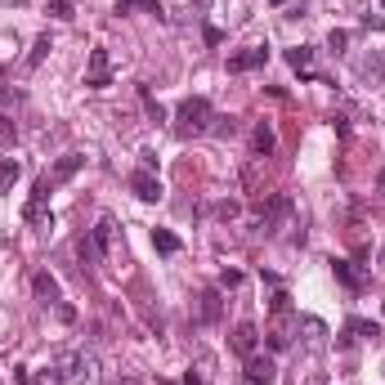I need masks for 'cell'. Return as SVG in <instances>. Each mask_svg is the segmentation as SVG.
Wrapping results in <instances>:
<instances>
[{"label":"cell","mask_w":385,"mask_h":385,"mask_svg":"<svg viewBox=\"0 0 385 385\" xmlns=\"http://www.w3.org/2000/svg\"><path fill=\"white\" fill-rule=\"evenodd\" d=\"M377 193H381V197H385V171H381V175H377Z\"/></svg>","instance_id":"836d02e7"},{"label":"cell","mask_w":385,"mask_h":385,"mask_svg":"<svg viewBox=\"0 0 385 385\" xmlns=\"http://www.w3.org/2000/svg\"><path fill=\"white\" fill-rule=\"evenodd\" d=\"M287 63L296 72H309V63H314V50H309V45H296V50H287Z\"/></svg>","instance_id":"d6986e66"},{"label":"cell","mask_w":385,"mask_h":385,"mask_svg":"<svg viewBox=\"0 0 385 385\" xmlns=\"http://www.w3.org/2000/svg\"><path fill=\"white\" fill-rule=\"evenodd\" d=\"M381 314H385V305H381Z\"/></svg>","instance_id":"74e56055"},{"label":"cell","mask_w":385,"mask_h":385,"mask_svg":"<svg viewBox=\"0 0 385 385\" xmlns=\"http://www.w3.org/2000/svg\"><path fill=\"white\" fill-rule=\"evenodd\" d=\"M291 211V202L283 193H274L269 202H260V229H269V220H278V215H287Z\"/></svg>","instance_id":"4fadbf2b"},{"label":"cell","mask_w":385,"mask_h":385,"mask_svg":"<svg viewBox=\"0 0 385 385\" xmlns=\"http://www.w3.org/2000/svg\"><path fill=\"white\" fill-rule=\"evenodd\" d=\"M350 336H368V341H377L381 336V323H368V318H350V327H345Z\"/></svg>","instance_id":"ac0fdd59"},{"label":"cell","mask_w":385,"mask_h":385,"mask_svg":"<svg viewBox=\"0 0 385 385\" xmlns=\"http://www.w3.org/2000/svg\"><path fill=\"white\" fill-rule=\"evenodd\" d=\"M81 166H86V153H63L59 162H54V171H50V184H54V189H59V184H68Z\"/></svg>","instance_id":"8fae6325"},{"label":"cell","mask_w":385,"mask_h":385,"mask_svg":"<svg viewBox=\"0 0 385 385\" xmlns=\"http://www.w3.org/2000/svg\"><path fill=\"white\" fill-rule=\"evenodd\" d=\"M300 327H305V332H309V341H314V345H318V341H323V336H327V327L318 323V318H305V323H300Z\"/></svg>","instance_id":"f1b7e54d"},{"label":"cell","mask_w":385,"mask_h":385,"mask_svg":"<svg viewBox=\"0 0 385 385\" xmlns=\"http://www.w3.org/2000/svg\"><path fill=\"white\" fill-rule=\"evenodd\" d=\"M215 215H220V220H238V215H242V202H233V197H224V202L215 206Z\"/></svg>","instance_id":"4316f807"},{"label":"cell","mask_w":385,"mask_h":385,"mask_svg":"<svg viewBox=\"0 0 385 385\" xmlns=\"http://www.w3.org/2000/svg\"><path fill=\"white\" fill-rule=\"evenodd\" d=\"M242 283V274H238V269H224V278H220V287H238Z\"/></svg>","instance_id":"1f68e13d"},{"label":"cell","mask_w":385,"mask_h":385,"mask_svg":"<svg viewBox=\"0 0 385 385\" xmlns=\"http://www.w3.org/2000/svg\"><path fill=\"white\" fill-rule=\"evenodd\" d=\"M274 144H278V135H274V126L269 121H256V130H251V157H274Z\"/></svg>","instance_id":"30bf717a"},{"label":"cell","mask_w":385,"mask_h":385,"mask_svg":"<svg viewBox=\"0 0 385 385\" xmlns=\"http://www.w3.org/2000/svg\"><path fill=\"white\" fill-rule=\"evenodd\" d=\"M332 130H336L341 139H350V121H345V117H332Z\"/></svg>","instance_id":"d6a6232c"},{"label":"cell","mask_w":385,"mask_h":385,"mask_svg":"<svg viewBox=\"0 0 385 385\" xmlns=\"http://www.w3.org/2000/svg\"><path fill=\"white\" fill-rule=\"evenodd\" d=\"M332 274H336V283H345L350 291H359V287H363V274L350 265V260H332Z\"/></svg>","instance_id":"9a60e30c"},{"label":"cell","mask_w":385,"mask_h":385,"mask_svg":"<svg viewBox=\"0 0 385 385\" xmlns=\"http://www.w3.org/2000/svg\"><path fill=\"white\" fill-rule=\"evenodd\" d=\"M50 18H59V23H72V18H77L72 0H50Z\"/></svg>","instance_id":"d4e9b609"},{"label":"cell","mask_w":385,"mask_h":385,"mask_svg":"<svg viewBox=\"0 0 385 385\" xmlns=\"http://www.w3.org/2000/svg\"><path fill=\"white\" fill-rule=\"evenodd\" d=\"M197 300H202V305H197V323H215V318H220V291H202V296H197Z\"/></svg>","instance_id":"5bb4252c"},{"label":"cell","mask_w":385,"mask_h":385,"mask_svg":"<svg viewBox=\"0 0 385 385\" xmlns=\"http://www.w3.org/2000/svg\"><path fill=\"white\" fill-rule=\"evenodd\" d=\"M139 103H144V112H148L153 121H166V108L153 99V90H148V86H139Z\"/></svg>","instance_id":"ffe728a7"},{"label":"cell","mask_w":385,"mask_h":385,"mask_svg":"<svg viewBox=\"0 0 385 385\" xmlns=\"http://www.w3.org/2000/svg\"><path fill=\"white\" fill-rule=\"evenodd\" d=\"M130 9H148V14L166 18V9H162V5H153V0H117V14H130Z\"/></svg>","instance_id":"7402d4cb"},{"label":"cell","mask_w":385,"mask_h":385,"mask_svg":"<svg viewBox=\"0 0 385 385\" xmlns=\"http://www.w3.org/2000/svg\"><path fill=\"white\" fill-rule=\"evenodd\" d=\"M265 341H269V350H287V345H291V327L287 323H274L265 332Z\"/></svg>","instance_id":"e0dca14e"},{"label":"cell","mask_w":385,"mask_h":385,"mask_svg":"<svg viewBox=\"0 0 385 385\" xmlns=\"http://www.w3.org/2000/svg\"><path fill=\"white\" fill-rule=\"evenodd\" d=\"M345 45H350V32H341V27H336V32L327 36V50H332V54H345Z\"/></svg>","instance_id":"83f0119b"},{"label":"cell","mask_w":385,"mask_h":385,"mask_svg":"<svg viewBox=\"0 0 385 385\" xmlns=\"http://www.w3.org/2000/svg\"><path fill=\"white\" fill-rule=\"evenodd\" d=\"M14 139H18V121L9 112H0V148H14Z\"/></svg>","instance_id":"603a6c76"},{"label":"cell","mask_w":385,"mask_h":385,"mask_svg":"<svg viewBox=\"0 0 385 385\" xmlns=\"http://www.w3.org/2000/svg\"><path fill=\"white\" fill-rule=\"evenodd\" d=\"M247 381L251 385H274L278 381V363L274 359H269V354H251V359H247Z\"/></svg>","instance_id":"52a82bcc"},{"label":"cell","mask_w":385,"mask_h":385,"mask_svg":"<svg viewBox=\"0 0 385 385\" xmlns=\"http://www.w3.org/2000/svg\"><path fill=\"white\" fill-rule=\"evenodd\" d=\"M269 63V50L265 45H251V50H242V54H233L229 59V72L233 77H242V72H256V68H265Z\"/></svg>","instance_id":"ba28073f"},{"label":"cell","mask_w":385,"mask_h":385,"mask_svg":"<svg viewBox=\"0 0 385 385\" xmlns=\"http://www.w3.org/2000/svg\"><path fill=\"white\" fill-rule=\"evenodd\" d=\"M86 86H90V90H108V86H112V59H108V50H90Z\"/></svg>","instance_id":"5b68a950"},{"label":"cell","mask_w":385,"mask_h":385,"mask_svg":"<svg viewBox=\"0 0 385 385\" xmlns=\"http://www.w3.org/2000/svg\"><path fill=\"white\" fill-rule=\"evenodd\" d=\"M0 5H23V0H0Z\"/></svg>","instance_id":"e575fe53"},{"label":"cell","mask_w":385,"mask_h":385,"mask_svg":"<svg viewBox=\"0 0 385 385\" xmlns=\"http://www.w3.org/2000/svg\"><path fill=\"white\" fill-rule=\"evenodd\" d=\"M139 166H144V171H157V153H153V148H144V153H139Z\"/></svg>","instance_id":"4dcf8cb0"},{"label":"cell","mask_w":385,"mask_h":385,"mask_svg":"<svg viewBox=\"0 0 385 385\" xmlns=\"http://www.w3.org/2000/svg\"><path fill=\"white\" fill-rule=\"evenodd\" d=\"M50 193H54L50 175H41V180L32 184L27 206H23V220H27V224H36V229H50Z\"/></svg>","instance_id":"3957f363"},{"label":"cell","mask_w":385,"mask_h":385,"mask_svg":"<svg viewBox=\"0 0 385 385\" xmlns=\"http://www.w3.org/2000/svg\"><path fill=\"white\" fill-rule=\"evenodd\" d=\"M18 175H23V166H18V162H14V157H0V193H5V189H9V184H14V180H18Z\"/></svg>","instance_id":"44dd1931"},{"label":"cell","mask_w":385,"mask_h":385,"mask_svg":"<svg viewBox=\"0 0 385 385\" xmlns=\"http://www.w3.org/2000/svg\"><path fill=\"white\" fill-rule=\"evenodd\" d=\"M233 350H238L242 359H251V354L260 350V332H256V323H238V327H233Z\"/></svg>","instance_id":"7c38bea8"},{"label":"cell","mask_w":385,"mask_h":385,"mask_svg":"<svg viewBox=\"0 0 385 385\" xmlns=\"http://www.w3.org/2000/svg\"><path fill=\"white\" fill-rule=\"evenodd\" d=\"M90 242H95L99 260H108L112 251H117V220H112V215H99V224H95V233H90Z\"/></svg>","instance_id":"8992f818"},{"label":"cell","mask_w":385,"mask_h":385,"mask_svg":"<svg viewBox=\"0 0 385 385\" xmlns=\"http://www.w3.org/2000/svg\"><path fill=\"white\" fill-rule=\"evenodd\" d=\"M32 291H36V300H41V305H63V287H59V278L45 274V269L32 278Z\"/></svg>","instance_id":"9c48e42d"},{"label":"cell","mask_w":385,"mask_h":385,"mask_svg":"<svg viewBox=\"0 0 385 385\" xmlns=\"http://www.w3.org/2000/svg\"><path fill=\"white\" fill-rule=\"evenodd\" d=\"M50 50H54V45H50V36H41V41L32 45V54H27V68H41V63H45V54H50Z\"/></svg>","instance_id":"cb8c5ba5"},{"label":"cell","mask_w":385,"mask_h":385,"mask_svg":"<svg viewBox=\"0 0 385 385\" xmlns=\"http://www.w3.org/2000/svg\"><path fill=\"white\" fill-rule=\"evenodd\" d=\"M130 193H135L139 202H162V197H166L162 180H157V171H144V166L130 175Z\"/></svg>","instance_id":"277c9868"},{"label":"cell","mask_w":385,"mask_h":385,"mask_svg":"<svg viewBox=\"0 0 385 385\" xmlns=\"http://www.w3.org/2000/svg\"><path fill=\"white\" fill-rule=\"evenodd\" d=\"M381 9H385V0H381Z\"/></svg>","instance_id":"8d00e7d4"},{"label":"cell","mask_w":385,"mask_h":385,"mask_svg":"<svg viewBox=\"0 0 385 385\" xmlns=\"http://www.w3.org/2000/svg\"><path fill=\"white\" fill-rule=\"evenodd\" d=\"M269 309H274V318H287V314H291V296H287V291H274Z\"/></svg>","instance_id":"484cf974"},{"label":"cell","mask_w":385,"mask_h":385,"mask_svg":"<svg viewBox=\"0 0 385 385\" xmlns=\"http://www.w3.org/2000/svg\"><path fill=\"white\" fill-rule=\"evenodd\" d=\"M381 265H385V251H381Z\"/></svg>","instance_id":"d590c367"},{"label":"cell","mask_w":385,"mask_h":385,"mask_svg":"<svg viewBox=\"0 0 385 385\" xmlns=\"http://www.w3.org/2000/svg\"><path fill=\"white\" fill-rule=\"evenodd\" d=\"M63 381H68V377H63L59 368H45L41 377H36V385H63Z\"/></svg>","instance_id":"f546056e"},{"label":"cell","mask_w":385,"mask_h":385,"mask_svg":"<svg viewBox=\"0 0 385 385\" xmlns=\"http://www.w3.org/2000/svg\"><path fill=\"white\" fill-rule=\"evenodd\" d=\"M153 247L162 251V256H175V251H180V238H175L171 229H153Z\"/></svg>","instance_id":"2e32d148"},{"label":"cell","mask_w":385,"mask_h":385,"mask_svg":"<svg viewBox=\"0 0 385 385\" xmlns=\"http://www.w3.org/2000/svg\"><path fill=\"white\" fill-rule=\"evenodd\" d=\"M59 372L72 385H103V363H99V354H90V350H63Z\"/></svg>","instance_id":"7a4b0ae2"},{"label":"cell","mask_w":385,"mask_h":385,"mask_svg":"<svg viewBox=\"0 0 385 385\" xmlns=\"http://www.w3.org/2000/svg\"><path fill=\"white\" fill-rule=\"evenodd\" d=\"M211 121H215L211 99L193 95V99H184L180 108H175V135H180V139H197V135H206V130H211Z\"/></svg>","instance_id":"6da1fadb"}]
</instances>
